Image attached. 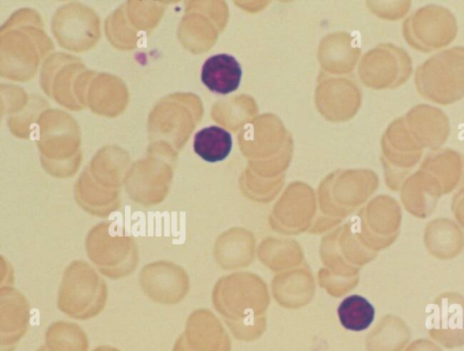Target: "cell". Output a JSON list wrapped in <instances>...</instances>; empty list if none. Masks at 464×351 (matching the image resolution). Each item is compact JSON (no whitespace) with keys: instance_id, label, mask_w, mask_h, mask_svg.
<instances>
[{"instance_id":"6da1fadb","label":"cell","mask_w":464,"mask_h":351,"mask_svg":"<svg viewBox=\"0 0 464 351\" xmlns=\"http://www.w3.org/2000/svg\"><path fill=\"white\" fill-rule=\"evenodd\" d=\"M414 83L424 99L440 105L452 104L464 97V46L443 49L415 70Z\"/></svg>"},{"instance_id":"7a4b0ae2","label":"cell","mask_w":464,"mask_h":351,"mask_svg":"<svg viewBox=\"0 0 464 351\" xmlns=\"http://www.w3.org/2000/svg\"><path fill=\"white\" fill-rule=\"evenodd\" d=\"M458 21L446 6L429 4L411 12L402 22V36L413 49L430 52L448 46L457 36Z\"/></svg>"},{"instance_id":"3957f363","label":"cell","mask_w":464,"mask_h":351,"mask_svg":"<svg viewBox=\"0 0 464 351\" xmlns=\"http://www.w3.org/2000/svg\"><path fill=\"white\" fill-rule=\"evenodd\" d=\"M423 150L409 132L402 117L391 124L385 140L388 184L391 188H401L404 180L420 162Z\"/></svg>"},{"instance_id":"277c9868","label":"cell","mask_w":464,"mask_h":351,"mask_svg":"<svg viewBox=\"0 0 464 351\" xmlns=\"http://www.w3.org/2000/svg\"><path fill=\"white\" fill-rule=\"evenodd\" d=\"M429 331L445 345L464 341V296L456 291L439 295L430 307Z\"/></svg>"},{"instance_id":"5b68a950","label":"cell","mask_w":464,"mask_h":351,"mask_svg":"<svg viewBox=\"0 0 464 351\" xmlns=\"http://www.w3.org/2000/svg\"><path fill=\"white\" fill-rule=\"evenodd\" d=\"M402 118L409 132L423 148H440L450 136V119L436 106L416 104Z\"/></svg>"},{"instance_id":"8992f818","label":"cell","mask_w":464,"mask_h":351,"mask_svg":"<svg viewBox=\"0 0 464 351\" xmlns=\"http://www.w3.org/2000/svg\"><path fill=\"white\" fill-rule=\"evenodd\" d=\"M400 190L402 206L419 219L429 217L443 195L441 185L435 176L420 168L404 180Z\"/></svg>"},{"instance_id":"52a82bcc","label":"cell","mask_w":464,"mask_h":351,"mask_svg":"<svg viewBox=\"0 0 464 351\" xmlns=\"http://www.w3.org/2000/svg\"><path fill=\"white\" fill-rule=\"evenodd\" d=\"M423 243L427 251L434 258L441 261L452 260L464 250V232L450 218H434L425 225Z\"/></svg>"},{"instance_id":"ba28073f","label":"cell","mask_w":464,"mask_h":351,"mask_svg":"<svg viewBox=\"0 0 464 351\" xmlns=\"http://www.w3.org/2000/svg\"><path fill=\"white\" fill-rule=\"evenodd\" d=\"M419 168L430 172L447 194L464 184V155L453 148L440 147L430 150Z\"/></svg>"},{"instance_id":"9c48e42d","label":"cell","mask_w":464,"mask_h":351,"mask_svg":"<svg viewBox=\"0 0 464 351\" xmlns=\"http://www.w3.org/2000/svg\"><path fill=\"white\" fill-rule=\"evenodd\" d=\"M242 70L235 57L227 53L207 59L202 66L201 81L211 90L227 94L236 90L240 83Z\"/></svg>"},{"instance_id":"30bf717a","label":"cell","mask_w":464,"mask_h":351,"mask_svg":"<svg viewBox=\"0 0 464 351\" xmlns=\"http://www.w3.org/2000/svg\"><path fill=\"white\" fill-rule=\"evenodd\" d=\"M193 147L195 152L208 162L221 161L231 150L232 138L226 129L210 126L196 133Z\"/></svg>"},{"instance_id":"8fae6325","label":"cell","mask_w":464,"mask_h":351,"mask_svg":"<svg viewBox=\"0 0 464 351\" xmlns=\"http://www.w3.org/2000/svg\"><path fill=\"white\" fill-rule=\"evenodd\" d=\"M337 313L344 328L362 331L368 328L372 323L375 310L364 297L351 295L341 302Z\"/></svg>"},{"instance_id":"7c38bea8","label":"cell","mask_w":464,"mask_h":351,"mask_svg":"<svg viewBox=\"0 0 464 351\" xmlns=\"http://www.w3.org/2000/svg\"><path fill=\"white\" fill-rule=\"evenodd\" d=\"M49 351H87L88 341L83 333L72 327H54L46 336Z\"/></svg>"},{"instance_id":"4fadbf2b","label":"cell","mask_w":464,"mask_h":351,"mask_svg":"<svg viewBox=\"0 0 464 351\" xmlns=\"http://www.w3.org/2000/svg\"><path fill=\"white\" fill-rule=\"evenodd\" d=\"M450 209L456 223L464 229V185L454 194Z\"/></svg>"},{"instance_id":"5bb4252c","label":"cell","mask_w":464,"mask_h":351,"mask_svg":"<svg viewBox=\"0 0 464 351\" xmlns=\"http://www.w3.org/2000/svg\"><path fill=\"white\" fill-rule=\"evenodd\" d=\"M93 351H119L118 349L111 346H100L94 349Z\"/></svg>"},{"instance_id":"9a60e30c","label":"cell","mask_w":464,"mask_h":351,"mask_svg":"<svg viewBox=\"0 0 464 351\" xmlns=\"http://www.w3.org/2000/svg\"><path fill=\"white\" fill-rule=\"evenodd\" d=\"M37 351H49L48 348L43 346L41 348H39Z\"/></svg>"}]
</instances>
